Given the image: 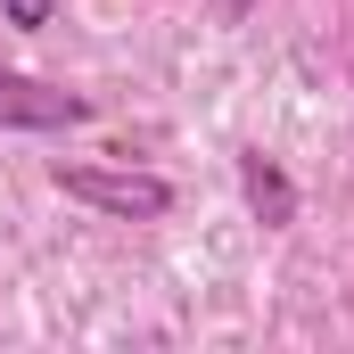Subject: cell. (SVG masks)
<instances>
[{"instance_id": "3", "label": "cell", "mask_w": 354, "mask_h": 354, "mask_svg": "<svg viewBox=\"0 0 354 354\" xmlns=\"http://www.w3.org/2000/svg\"><path fill=\"white\" fill-rule=\"evenodd\" d=\"M239 198H248V214L264 223V231H288L297 223V181H288V165L280 157H264V149H239Z\"/></svg>"}, {"instance_id": "1", "label": "cell", "mask_w": 354, "mask_h": 354, "mask_svg": "<svg viewBox=\"0 0 354 354\" xmlns=\"http://www.w3.org/2000/svg\"><path fill=\"white\" fill-rule=\"evenodd\" d=\"M50 181L75 198V206H91V214H115V223H165L174 214V181L149 174V165H50Z\"/></svg>"}, {"instance_id": "6", "label": "cell", "mask_w": 354, "mask_h": 354, "mask_svg": "<svg viewBox=\"0 0 354 354\" xmlns=\"http://www.w3.org/2000/svg\"><path fill=\"white\" fill-rule=\"evenodd\" d=\"M346 91H354V66H346Z\"/></svg>"}, {"instance_id": "2", "label": "cell", "mask_w": 354, "mask_h": 354, "mask_svg": "<svg viewBox=\"0 0 354 354\" xmlns=\"http://www.w3.org/2000/svg\"><path fill=\"white\" fill-rule=\"evenodd\" d=\"M91 115H99V107H91L83 91L0 66V124H8V132H75V124H91Z\"/></svg>"}, {"instance_id": "4", "label": "cell", "mask_w": 354, "mask_h": 354, "mask_svg": "<svg viewBox=\"0 0 354 354\" xmlns=\"http://www.w3.org/2000/svg\"><path fill=\"white\" fill-rule=\"evenodd\" d=\"M0 8H8V25H25V33H41V25H50V8H58V0H0Z\"/></svg>"}, {"instance_id": "5", "label": "cell", "mask_w": 354, "mask_h": 354, "mask_svg": "<svg viewBox=\"0 0 354 354\" xmlns=\"http://www.w3.org/2000/svg\"><path fill=\"white\" fill-rule=\"evenodd\" d=\"M256 17V0H223V25H248Z\"/></svg>"}]
</instances>
